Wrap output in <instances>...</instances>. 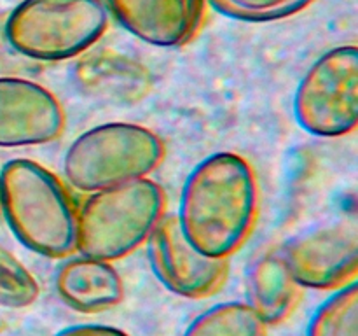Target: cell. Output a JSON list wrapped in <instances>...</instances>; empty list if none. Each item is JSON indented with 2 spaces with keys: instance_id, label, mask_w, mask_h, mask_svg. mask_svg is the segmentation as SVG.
<instances>
[{
  "instance_id": "cell-1",
  "label": "cell",
  "mask_w": 358,
  "mask_h": 336,
  "mask_svg": "<svg viewBox=\"0 0 358 336\" xmlns=\"http://www.w3.org/2000/svg\"><path fill=\"white\" fill-rule=\"evenodd\" d=\"M175 216L196 251L229 259L243 247L257 223L259 184L254 167L229 150L205 158L185 178Z\"/></svg>"
},
{
  "instance_id": "cell-2",
  "label": "cell",
  "mask_w": 358,
  "mask_h": 336,
  "mask_svg": "<svg viewBox=\"0 0 358 336\" xmlns=\"http://www.w3.org/2000/svg\"><path fill=\"white\" fill-rule=\"evenodd\" d=\"M2 214L17 240L49 259L77 252L79 206L62 178L34 160H10L0 174Z\"/></svg>"
},
{
  "instance_id": "cell-3",
  "label": "cell",
  "mask_w": 358,
  "mask_h": 336,
  "mask_svg": "<svg viewBox=\"0 0 358 336\" xmlns=\"http://www.w3.org/2000/svg\"><path fill=\"white\" fill-rule=\"evenodd\" d=\"M166 196L149 177L90 192L79 206L77 252L114 262L142 247L164 216Z\"/></svg>"
},
{
  "instance_id": "cell-4",
  "label": "cell",
  "mask_w": 358,
  "mask_h": 336,
  "mask_svg": "<svg viewBox=\"0 0 358 336\" xmlns=\"http://www.w3.org/2000/svg\"><path fill=\"white\" fill-rule=\"evenodd\" d=\"M103 0H23L3 20L10 48L34 62L79 58L108 28Z\"/></svg>"
},
{
  "instance_id": "cell-5",
  "label": "cell",
  "mask_w": 358,
  "mask_h": 336,
  "mask_svg": "<svg viewBox=\"0 0 358 336\" xmlns=\"http://www.w3.org/2000/svg\"><path fill=\"white\" fill-rule=\"evenodd\" d=\"M164 142L156 132L135 122H105L77 136L65 153L70 184L96 192L145 178L163 163Z\"/></svg>"
},
{
  "instance_id": "cell-6",
  "label": "cell",
  "mask_w": 358,
  "mask_h": 336,
  "mask_svg": "<svg viewBox=\"0 0 358 336\" xmlns=\"http://www.w3.org/2000/svg\"><path fill=\"white\" fill-rule=\"evenodd\" d=\"M301 128L315 136L338 139L358 125V49L339 46L324 52L301 80L294 98Z\"/></svg>"
},
{
  "instance_id": "cell-7",
  "label": "cell",
  "mask_w": 358,
  "mask_h": 336,
  "mask_svg": "<svg viewBox=\"0 0 358 336\" xmlns=\"http://www.w3.org/2000/svg\"><path fill=\"white\" fill-rule=\"evenodd\" d=\"M290 273L301 287L334 290L357 280L358 220L355 214L318 224L282 245Z\"/></svg>"
},
{
  "instance_id": "cell-8",
  "label": "cell",
  "mask_w": 358,
  "mask_h": 336,
  "mask_svg": "<svg viewBox=\"0 0 358 336\" xmlns=\"http://www.w3.org/2000/svg\"><path fill=\"white\" fill-rule=\"evenodd\" d=\"M145 244L154 275L177 296L203 300L226 282L229 259L210 258L196 251L182 233L175 214L163 216Z\"/></svg>"
},
{
  "instance_id": "cell-9",
  "label": "cell",
  "mask_w": 358,
  "mask_h": 336,
  "mask_svg": "<svg viewBox=\"0 0 358 336\" xmlns=\"http://www.w3.org/2000/svg\"><path fill=\"white\" fill-rule=\"evenodd\" d=\"M65 122V111L48 88L23 77H0V147L55 142Z\"/></svg>"
},
{
  "instance_id": "cell-10",
  "label": "cell",
  "mask_w": 358,
  "mask_h": 336,
  "mask_svg": "<svg viewBox=\"0 0 358 336\" xmlns=\"http://www.w3.org/2000/svg\"><path fill=\"white\" fill-rule=\"evenodd\" d=\"M129 34L157 48H177L201 28L206 0H103Z\"/></svg>"
},
{
  "instance_id": "cell-11",
  "label": "cell",
  "mask_w": 358,
  "mask_h": 336,
  "mask_svg": "<svg viewBox=\"0 0 358 336\" xmlns=\"http://www.w3.org/2000/svg\"><path fill=\"white\" fill-rule=\"evenodd\" d=\"M73 79L84 93L112 105L138 104L152 88V76L142 62L108 48L80 55Z\"/></svg>"
},
{
  "instance_id": "cell-12",
  "label": "cell",
  "mask_w": 358,
  "mask_h": 336,
  "mask_svg": "<svg viewBox=\"0 0 358 336\" xmlns=\"http://www.w3.org/2000/svg\"><path fill=\"white\" fill-rule=\"evenodd\" d=\"M55 287L59 300L79 314L110 310L124 298V282L112 262L83 254L59 266Z\"/></svg>"
},
{
  "instance_id": "cell-13",
  "label": "cell",
  "mask_w": 358,
  "mask_h": 336,
  "mask_svg": "<svg viewBox=\"0 0 358 336\" xmlns=\"http://www.w3.org/2000/svg\"><path fill=\"white\" fill-rule=\"evenodd\" d=\"M303 298V287L296 282L282 254V247L262 252L247 273L245 303L262 324L276 326L294 314Z\"/></svg>"
},
{
  "instance_id": "cell-14",
  "label": "cell",
  "mask_w": 358,
  "mask_h": 336,
  "mask_svg": "<svg viewBox=\"0 0 358 336\" xmlns=\"http://www.w3.org/2000/svg\"><path fill=\"white\" fill-rule=\"evenodd\" d=\"M184 336H266V326L245 301H226L199 314Z\"/></svg>"
},
{
  "instance_id": "cell-15",
  "label": "cell",
  "mask_w": 358,
  "mask_h": 336,
  "mask_svg": "<svg viewBox=\"0 0 358 336\" xmlns=\"http://www.w3.org/2000/svg\"><path fill=\"white\" fill-rule=\"evenodd\" d=\"M306 336H358L357 280L345 284L315 310Z\"/></svg>"
},
{
  "instance_id": "cell-16",
  "label": "cell",
  "mask_w": 358,
  "mask_h": 336,
  "mask_svg": "<svg viewBox=\"0 0 358 336\" xmlns=\"http://www.w3.org/2000/svg\"><path fill=\"white\" fill-rule=\"evenodd\" d=\"M38 294L41 287L34 273L0 245V307L27 308L37 301Z\"/></svg>"
},
{
  "instance_id": "cell-17",
  "label": "cell",
  "mask_w": 358,
  "mask_h": 336,
  "mask_svg": "<svg viewBox=\"0 0 358 336\" xmlns=\"http://www.w3.org/2000/svg\"><path fill=\"white\" fill-rule=\"evenodd\" d=\"M224 16L248 23L285 20L310 7L315 0H206Z\"/></svg>"
},
{
  "instance_id": "cell-18",
  "label": "cell",
  "mask_w": 358,
  "mask_h": 336,
  "mask_svg": "<svg viewBox=\"0 0 358 336\" xmlns=\"http://www.w3.org/2000/svg\"><path fill=\"white\" fill-rule=\"evenodd\" d=\"M55 336H129L128 332L121 331L112 326H101V324H77L69 326V328L62 329L56 332Z\"/></svg>"
},
{
  "instance_id": "cell-19",
  "label": "cell",
  "mask_w": 358,
  "mask_h": 336,
  "mask_svg": "<svg viewBox=\"0 0 358 336\" xmlns=\"http://www.w3.org/2000/svg\"><path fill=\"white\" fill-rule=\"evenodd\" d=\"M0 216H2V188H0Z\"/></svg>"
}]
</instances>
